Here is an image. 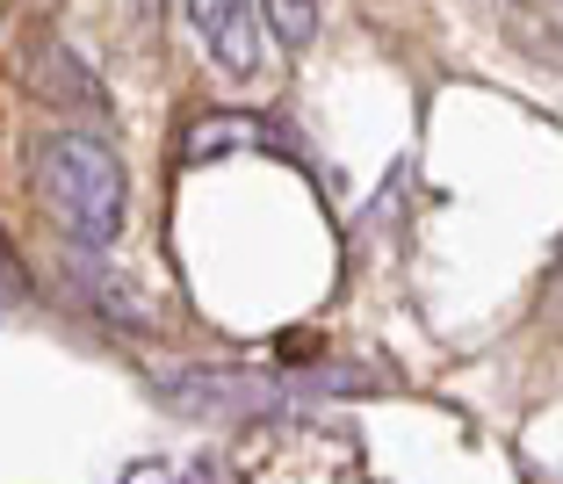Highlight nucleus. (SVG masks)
I'll list each match as a JSON object with an SVG mask.
<instances>
[{"mask_svg": "<svg viewBox=\"0 0 563 484\" xmlns=\"http://www.w3.org/2000/svg\"><path fill=\"white\" fill-rule=\"evenodd\" d=\"M36 196H44L51 224L73 239V246H109L123 224V167L117 152L87 131H58L36 145Z\"/></svg>", "mask_w": 563, "mask_h": 484, "instance_id": "f257e3e1", "label": "nucleus"}, {"mask_svg": "<svg viewBox=\"0 0 563 484\" xmlns=\"http://www.w3.org/2000/svg\"><path fill=\"white\" fill-rule=\"evenodd\" d=\"M196 44L210 51V66L224 80H253L261 73V8L253 0H181Z\"/></svg>", "mask_w": 563, "mask_h": 484, "instance_id": "f03ea898", "label": "nucleus"}, {"mask_svg": "<svg viewBox=\"0 0 563 484\" xmlns=\"http://www.w3.org/2000/svg\"><path fill=\"white\" fill-rule=\"evenodd\" d=\"M261 15L275 22V36H282L289 51H303V44L318 36V0H261Z\"/></svg>", "mask_w": 563, "mask_h": 484, "instance_id": "7ed1b4c3", "label": "nucleus"}, {"mask_svg": "<svg viewBox=\"0 0 563 484\" xmlns=\"http://www.w3.org/2000/svg\"><path fill=\"white\" fill-rule=\"evenodd\" d=\"M131 8H145V15H152V8H166V0H131Z\"/></svg>", "mask_w": 563, "mask_h": 484, "instance_id": "20e7f679", "label": "nucleus"}]
</instances>
